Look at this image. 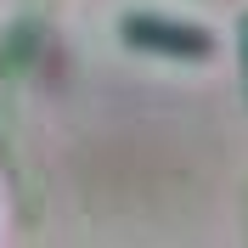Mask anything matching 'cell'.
I'll return each mask as SVG.
<instances>
[{
	"instance_id": "cell-1",
	"label": "cell",
	"mask_w": 248,
	"mask_h": 248,
	"mask_svg": "<svg viewBox=\"0 0 248 248\" xmlns=\"http://www.w3.org/2000/svg\"><path fill=\"white\" fill-rule=\"evenodd\" d=\"M119 46L130 57L147 62H175V68H209L220 57V34L203 23V17L186 12H164V6H130V12L113 23Z\"/></svg>"
},
{
	"instance_id": "cell-3",
	"label": "cell",
	"mask_w": 248,
	"mask_h": 248,
	"mask_svg": "<svg viewBox=\"0 0 248 248\" xmlns=\"http://www.w3.org/2000/svg\"><path fill=\"white\" fill-rule=\"evenodd\" d=\"M243 243H248V232H243Z\"/></svg>"
},
{
	"instance_id": "cell-2",
	"label": "cell",
	"mask_w": 248,
	"mask_h": 248,
	"mask_svg": "<svg viewBox=\"0 0 248 248\" xmlns=\"http://www.w3.org/2000/svg\"><path fill=\"white\" fill-rule=\"evenodd\" d=\"M232 62H237V96H243V113H248V6L232 23Z\"/></svg>"
}]
</instances>
